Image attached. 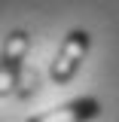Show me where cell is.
<instances>
[{
	"instance_id": "cell-2",
	"label": "cell",
	"mask_w": 119,
	"mask_h": 122,
	"mask_svg": "<svg viewBox=\"0 0 119 122\" xmlns=\"http://www.w3.org/2000/svg\"><path fill=\"white\" fill-rule=\"evenodd\" d=\"M89 43L92 40H89L86 30H70V34L64 37L55 61L49 64V79H52L55 86H64V82L73 79V73L79 70V64H83L86 52H89Z\"/></svg>"
},
{
	"instance_id": "cell-1",
	"label": "cell",
	"mask_w": 119,
	"mask_h": 122,
	"mask_svg": "<svg viewBox=\"0 0 119 122\" xmlns=\"http://www.w3.org/2000/svg\"><path fill=\"white\" fill-rule=\"evenodd\" d=\"M31 46V34L28 30H12L6 37V43L0 49V98H9L18 89V79H21V64L28 55Z\"/></svg>"
},
{
	"instance_id": "cell-3",
	"label": "cell",
	"mask_w": 119,
	"mask_h": 122,
	"mask_svg": "<svg viewBox=\"0 0 119 122\" xmlns=\"http://www.w3.org/2000/svg\"><path fill=\"white\" fill-rule=\"evenodd\" d=\"M95 116H101V101L98 98H76V101H67L49 113L31 116L28 122H89Z\"/></svg>"
}]
</instances>
